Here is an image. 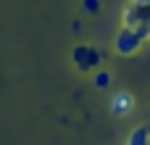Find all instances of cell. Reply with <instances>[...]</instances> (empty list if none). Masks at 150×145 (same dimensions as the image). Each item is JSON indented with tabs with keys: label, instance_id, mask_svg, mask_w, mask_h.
I'll return each instance as SVG.
<instances>
[{
	"label": "cell",
	"instance_id": "6da1fadb",
	"mask_svg": "<svg viewBox=\"0 0 150 145\" xmlns=\"http://www.w3.org/2000/svg\"><path fill=\"white\" fill-rule=\"evenodd\" d=\"M71 66L76 69V71H82V74H90L92 69H98V66H103V61H105V53L100 50V48H95V45H87V42H79V45H74L71 48Z\"/></svg>",
	"mask_w": 150,
	"mask_h": 145
},
{
	"label": "cell",
	"instance_id": "7a4b0ae2",
	"mask_svg": "<svg viewBox=\"0 0 150 145\" xmlns=\"http://www.w3.org/2000/svg\"><path fill=\"white\" fill-rule=\"evenodd\" d=\"M142 45H145V40H140L134 34V29H129V26H121L113 37V50L119 55H134L142 50Z\"/></svg>",
	"mask_w": 150,
	"mask_h": 145
},
{
	"label": "cell",
	"instance_id": "3957f363",
	"mask_svg": "<svg viewBox=\"0 0 150 145\" xmlns=\"http://www.w3.org/2000/svg\"><path fill=\"white\" fill-rule=\"evenodd\" d=\"M150 16V0H129L121 13V26H132L137 21H148Z\"/></svg>",
	"mask_w": 150,
	"mask_h": 145
},
{
	"label": "cell",
	"instance_id": "277c9868",
	"mask_svg": "<svg viewBox=\"0 0 150 145\" xmlns=\"http://www.w3.org/2000/svg\"><path fill=\"white\" fill-rule=\"evenodd\" d=\"M111 111L116 114V116H127V114H132V108H134V98L127 92V90H119V92H113L111 95Z\"/></svg>",
	"mask_w": 150,
	"mask_h": 145
},
{
	"label": "cell",
	"instance_id": "5b68a950",
	"mask_svg": "<svg viewBox=\"0 0 150 145\" xmlns=\"http://www.w3.org/2000/svg\"><path fill=\"white\" fill-rule=\"evenodd\" d=\"M90 74H92V85H95V87H100V90H105V87L111 85V71H108V69H103V66H98V69H92Z\"/></svg>",
	"mask_w": 150,
	"mask_h": 145
},
{
	"label": "cell",
	"instance_id": "8992f818",
	"mask_svg": "<svg viewBox=\"0 0 150 145\" xmlns=\"http://www.w3.org/2000/svg\"><path fill=\"white\" fill-rule=\"evenodd\" d=\"M127 145H148V129H145V127H137V129L129 135Z\"/></svg>",
	"mask_w": 150,
	"mask_h": 145
},
{
	"label": "cell",
	"instance_id": "52a82bcc",
	"mask_svg": "<svg viewBox=\"0 0 150 145\" xmlns=\"http://www.w3.org/2000/svg\"><path fill=\"white\" fill-rule=\"evenodd\" d=\"M82 11L90 13V16L98 13V11H100V0H82Z\"/></svg>",
	"mask_w": 150,
	"mask_h": 145
}]
</instances>
